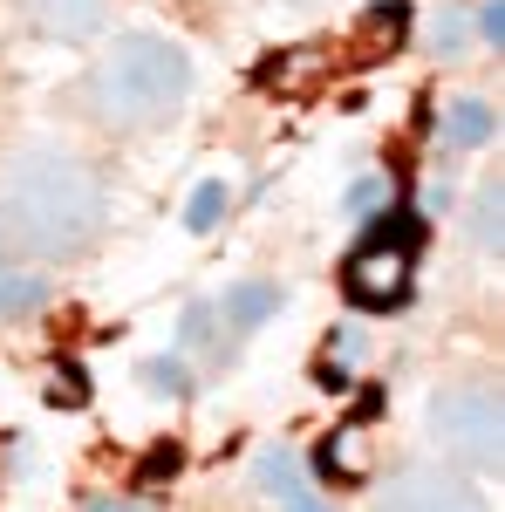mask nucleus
<instances>
[{"instance_id":"0eeeda50","label":"nucleus","mask_w":505,"mask_h":512,"mask_svg":"<svg viewBox=\"0 0 505 512\" xmlns=\"http://www.w3.org/2000/svg\"><path fill=\"white\" fill-rule=\"evenodd\" d=\"M219 315H226L233 335H253V328H267V321L280 315V287H273V280H239V287H226Z\"/></svg>"},{"instance_id":"9d476101","label":"nucleus","mask_w":505,"mask_h":512,"mask_svg":"<svg viewBox=\"0 0 505 512\" xmlns=\"http://www.w3.org/2000/svg\"><path fill=\"white\" fill-rule=\"evenodd\" d=\"M253 485H260L267 499H280V506H287L294 492H308V485H301V451H287V444H267V451L253 458Z\"/></svg>"},{"instance_id":"20e7f679","label":"nucleus","mask_w":505,"mask_h":512,"mask_svg":"<svg viewBox=\"0 0 505 512\" xmlns=\"http://www.w3.org/2000/svg\"><path fill=\"white\" fill-rule=\"evenodd\" d=\"M417 239H424V226L417 219H403L396 233H376L362 239L349 253V267H342V287H349V301H362V308H396L403 294H410V267H417Z\"/></svg>"},{"instance_id":"ddd939ff","label":"nucleus","mask_w":505,"mask_h":512,"mask_svg":"<svg viewBox=\"0 0 505 512\" xmlns=\"http://www.w3.org/2000/svg\"><path fill=\"white\" fill-rule=\"evenodd\" d=\"M465 41H471V21L458 14V7H444V14L430 21V48H437L444 62H451V55H465Z\"/></svg>"},{"instance_id":"412c9836","label":"nucleus","mask_w":505,"mask_h":512,"mask_svg":"<svg viewBox=\"0 0 505 512\" xmlns=\"http://www.w3.org/2000/svg\"><path fill=\"white\" fill-rule=\"evenodd\" d=\"M96 512H144V506H130V499H103Z\"/></svg>"},{"instance_id":"2eb2a0df","label":"nucleus","mask_w":505,"mask_h":512,"mask_svg":"<svg viewBox=\"0 0 505 512\" xmlns=\"http://www.w3.org/2000/svg\"><path fill=\"white\" fill-rule=\"evenodd\" d=\"M471 233L492 246V233H499V185H485V192H478V205H471Z\"/></svg>"},{"instance_id":"6e6552de","label":"nucleus","mask_w":505,"mask_h":512,"mask_svg":"<svg viewBox=\"0 0 505 512\" xmlns=\"http://www.w3.org/2000/svg\"><path fill=\"white\" fill-rule=\"evenodd\" d=\"M492 130H499V117H492L485 96H458V103H444V137H451L458 151H485Z\"/></svg>"},{"instance_id":"1a4fd4ad","label":"nucleus","mask_w":505,"mask_h":512,"mask_svg":"<svg viewBox=\"0 0 505 512\" xmlns=\"http://www.w3.org/2000/svg\"><path fill=\"white\" fill-rule=\"evenodd\" d=\"M321 472L342 478V485H362V478H369V431H362V424L335 431L328 444H321Z\"/></svg>"},{"instance_id":"9b49d317","label":"nucleus","mask_w":505,"mask_h":512,"mask_svg":"<svg viewBox=\"0 0 505 512\" xmlns=\"http://www.w3.org/2000/svg\"><path fill=\"white\" fill-rule=\"evenodd\" d=\"M226 212H233V192H226V178H205V185L192 192V205H185V233H212Z\"/></svg>"},{"instance_id":"a211bd4d","label":"nucleus","mask_w":505,"mask_h":512,"mask_svg":"<svg viewBox=\"0 0 505 512\" xmlns=\"http://www.w3.org/2000/svg\"><path fill=\"white\" fill-rule=\"evenodd\" d=\"M178 335H185V342H205V335H212V308H205V301H192V308H185V328H178Z\"/></svg>"},{"instance_id":"6ab92c4d","label":"nucleus","mask_w":505,"mask_h":512,"mask_svg":"<svg viewBox=\"0 0 505 512\" xmlns=\"http://www.w3.org/2000/svg\"><path fill=\"white\" fill-rule=\"evenodd\" d=\"M164 472H178V444L151 451V465H144V478H137V485H151V478H164Z\"/></svg>"},{"instance_id":"f3484780","label":"nucleus","mask_w":505,"mask_h":512,"mask_svg":"<svg viewBox=\"0 0 505 512\" xmlns=\"http://www.w3.org/2000/svg\"><path fill=\"white\" fill-rule=\"evenodd\" d=\"M478 35L505 41V0H485V7H478Z\"/></svg>"},{"instance_id":"dca6fc26","label":"nucleus","mask_w":505,"mask_h":512,"mask_svg":"<svg viewBox=\"0 0 505 512\" xmlns=\"http://www.w3.org/2000/svg\"><path fill=\"white\" fill-rule=\"evenodd\" d=\"M376 205H389V178H362V185H349V212H376Z\"/></svg>"},{"instance_id":"aec40b11","label":"nucleus","mask_w":505,"mask_h":512,"mask_svg":"<svg viewBox=\"0 0 505 512\" xmlns=\"http://www.w3.org/2000/svg\"><path fill=\"white\" fill-rule=\"evenodd\" d=\"M280 512H335V506H328L321 492H294V499H287V506H280Z\"/></svg>"},{"instance_id":"f257e3e1","label":"nucleus","mask_w":505,"mask_h":512,"mask_svg":"<svg viewBox=\"0 0 505 512\" xmlns=\"http://www.w3.org/2000/svg\"><path fill=\"white\" fill-rule=\"evenodd\" d=\"M96 219H103L96 171L82 158H69V151L35 144V151H21L0 171V226H7V239L21 253H41V260L76 253V246H89Z\"/></svg>"},{"instance_id":"39448f33","label":"nucleus","mask_w":505,"mask_h":512,"mask_svg":"<svg viewBox=\"0 0 505 512\" xmlns=\"http://www.w3.org/2000/svg\"><path fill=\"white\" fill-rule=\"evenodd\" d=\"M369 512H492V499L471 485L465 472H444V465H403L389 472V485L376 492Z\"/></svg>"},{"instance_id":"4468645a","label":"nucleus","mask_w":505,"mask_h":512,"mask_svg":"<svg viewBox=\"0 0 505 512\" xmlns=\"http://www.w3.org/2000/svg\"><path fill=\"white\" fill-rule=\"evenodd\" d=\"M48 403H55V410H82V403H89V376H82L76 362H62V369L48 376Z\"/></svg>"},{"instance_id":"7ed1b4c3","label":"nucleus","mask_w":505,"mask_h":512,"mask_svg":"<svg viewBox=\"0 0 505 512\" xmlns=\"http://www.w3.org/2000/svg\"><path fill=\"white\" fill-rule=\"evenodd\" d=\"M424 424H430V444H437L444 458H458L471 472L499 465L505 410H499V390H492V383H451V390H437Z\"/></svg>"},{"instance_id":"f03ea898","label":"nucleus","mask_w":505,"mask_h":512,"mask_svg":"<svg viewBox=\"0 0 505 512\" xmlns=\"http://www.w3.org/2000/svg\"><path fill=\"white\" fill-rule=\"evenodd\" d=\"M185 96H192V55L171 35H151V28L117 35V48H110L103 69H96V103H103V117L123 123V130H157V123H171L185 110Z\"/></svg>"},{"instance_id":"f8f14e48","label":"nucleus","mask_w":505,"mask_h":512,"mask_svg":"<svg viewBox=\"0 0 505 512\" xmlns=\"http://www.w3.org/2000/svg\"><path fill=\"white\" fill-rule=\"evenodd\" d=\"M137 376H144V390H151V396H171V403H185V396H192V369H185L178 355H151Z\"/></svg>"},{"instance_id":"423d86ee","label":"nucleus","mask_w":505,"mask_h":512,"mask_svg":"<svg viewBox=\"0 0 505 512\" xmlns=\"http://www.w3.org/2000/svg\"><path fill=\"white\" fill-rule=\"evenodd\" d=\"M28 14H35L41 35H55V41H89V35H103L110 0H28Z\"/></svg>"}]
</instances>
